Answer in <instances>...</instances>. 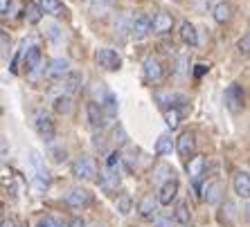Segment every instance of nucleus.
I'll list each match as a JSON object with an SVG mask.
<instances>
[{"instance_id": "f257e3e1", "label": "nucleus", "mask_w": 250, "mask_h": 227, "mask_svg": "<svg viewBox=\"0 0 250 227\" xmlns=\"http://www.w3.org/2000/svg\"><path fill=\"white\" fill-rule=\"evenodd\" d=\"M244 104H246V95H244V88L239 83H232V86L226 88V106L230 113H241L244 111Z\"/></svg>"}, {"instance_id": "f03ea898", "label": "nucleus", "mask_w": 250, "mask_h": 227, "mask_svg": "<svg viewBox=\"0 0 250 227\" xmlns=\"http://www.w3.org/2000/svg\"><path fill=\"white\" fill-rule=\"evenodd\" d=\"M72 173H75V178H79V180H95L97 167H95V162L88 155H82V157H77L75 164H72Z\"/></svg>"}, {"instance_id": "7ed1b4c3", "label": "nucleus", "mask_w": 250, "mask_h": 227, "mask_svg": "<svg viewBox=\"0 0 250 227\" xmlns=\"http://www.w3.org/2000/svg\"><path fill=\"white\" fill-rule=\"evenodd\" d=\"M97 63H99V68H104V70L115 72V70H120L122 58H120V54H117L115 50H111V47H102L97 52Z\"/></svg>"}, {"instance_id": "20e7f679", "label": "nucleus", "mask_w": 250, "mask_h": 227, "mask_svg": "<svg viewBox=\"0 0 250 227\" xmlns=\"http://www.w3.org/2000/svg\"><path fill=\"white\" fill-rule=\"evenodd\" d=\"M205 169H208V162H205L203 155H194L189 160V164H187V173L194 180V189L196 191H201V178L205 175Z\"/></svg>"}, {"instance_id": "39448f33", "label": "nucleus", "mask_w": 250, "mask_h": 227, "mask_svg": "<svg viewBox=\"0 0 250 227\" xmlns=\"http://www.w3.org/2000/svg\"><path fill=\"white\" fill-rule=\"evenodd\" d=\"M70 68H68V61L65 58H52L45 68V75L47 79H52V81H65V76L70 75Z\"/></svg>"}, {"instance_id": "423d86ee", "label": "nucleus", "mask_w": 250, "mask_h": 227, "mask_svg": "<svg viewBox=\"0 0 250 227\" xmlns=\"http://www.w3.org/2000/svg\"><path fill=\"white\" fill-rule=\"evenodd\" d=\"M176 151L181 153V157L192 160L196 155V137H194V133H189V131L181 133V137L176 140Z\"/></svg>"}, {"instance_id": "0eeeda50", "label": "nucleus", "mask_w": 250, "mask_h": 227, "mask_svg": "<svg viewBox=\"0 0 250 227\" xmlns=\"http://www.w3.org/2000/svg\"><path fill=\"white\" fill-rule=\"evenodd\" d=\"M128 32L135 36V38H145L146 34H151V18L145 16V14H135L128 23Z\"/></svg>"}, {"instance_id": "6e6552de", "label": "nucleus", "mask_w": 250, "mask_h": 227, "mask_svg": "<svg viewBox=\"0 0 250 227\" xmlns=\"http://www.w3.org/2000/svg\"><path fill=\"white\" fill-rule=\"evenodd\" d=\"M34 128H36V133H39V137H41L43 142H52L54 140V122L50 119L47 115H43V113H39L36 115V122H34Z\"/></svg>"}, {"instance_id": "1a4fd4ad", "label": "nucleus", "mask_w": 250, "mask_h": 227, "mask_svg": "<svg viewBox=\"0 0 250 227\" xmlns=\"http://www.w3.org/2000/svg\"><path fill=\"white\" fill-rule=\"evenodd\" d=\"M142 72H145L146 81H151V83L163 81V76H165V70H163V65H160V61L153 58V57L145 58V63H142Z\"/></svg>"}, {"instance_id": "9d476101", "label": "nucleus", "mask_w": 250, "mask_h": 227, "mask_svg": "<svg viewBox=\"0 0 250 227\" xmlns=\"http://www.w3.org/2000/svg\"><path fill=\"white\" fill-rule=\"evenodd\" d=\"M158 205H160V200H158V196L156 193H145L142 198H140V203H138V214L142 216V218H153L156 216V211H158Z\"/></svg>"}, {"instance_id": "9b49d317", "label": "nucleus", "mask_w": 250, "mask_h": 227, "mask_svg": "<svg viewBox=\"0 0 250 227\" xmlns=\"http://www.w3.org/2000/svg\"><path fill=\"white\" fill-rule=\"evenodd\" d=\"M174 27V18L167 12H156L151 16V32L153 34H169Z\"/></svg>"}, {"instance_id": "f8f14e48", "label": "nucleus", "mask_w": 250, "mask_h": 227, "mask_svg": "<svg viewBox=\"0 0 250 227\" xmlns=\"http://www.w3.org/2000/svg\"><path fill=\"white\" fill-rule=\"evenodd\" d=\"M232 187H234V193H237L239 198H250V173L237 171V173H234V180H232Z\"/></svg>"}, {"instance_id": "ddd939ff", "label": "nucleus", "mask_w": 250, "mask_h": 227, "mask_svg": "<svg viewBox=\"0 0 250 227\" xmlns=\"http://www.w3.org/2000/svg\"><path fill=\"white\" fill-rule=\"evenodd\" d=\"M178 196V180H169L160 187V191H158V200L160 205H171Z\"/></svg>"}, {"instance_id": "4468645a", "label": "nucleus", "mask_w": 250, "mask_h": 227, "mask_svg": "<svg viewBox=\"0 0 250 227\" xmlns=\"http://www.w3.org/2000/svg\"><path fill=\"white\" fill-rule=\"evenodd\" d=\"M86 113H88V122H90V126L93 128H102L104 126V108L97 104V101H90V104L86 106Z\"/></svg>"}, {"instance_id": "2eb2a0df", "label": "nucleus", "mask_w": 250, "mask_h": 227, "mask_svg": "<svg viewBox=\"0 0 250 227\" xmlns=\"http://www.w3.org/2000/svg\"><path fill=\"white\" fill-rule=\"evenodd\" d=\"M221 191H223V187H221V182H219V180L208 182V185H205V189H203V198L208 200L209 205H216L219 200H221Z\"/></svg>"}, {"instance_id": "dca6fc26", "label": "nucleus", "mask_w": 250, "mask_h": 227, "mask_svg": "<svg viewBox=\"0 0 250 227\" xmlns=\"http://www.w3.org/2000/svg\"><path fill=\"white\" fill-rule=\"evenodd\" d=\"M88 200H90V193L86 191V189H72V191L68 193V198H65V203L70 205V207H83V205H88Z\"/></svg>"}, {"instance_id": "f3484780", "label": "nucleus", "mask_w": 250, "mask_h": 227, "mask_svg": "<svg viewBox=\"0 0 250 227\" xmlns=\"http://www.w3.org/2000/svg\"><path fill=\"white\" fill-rule=\"evenodd\" d=\"M82 81H83V76H82V72H77V70H72L68 76H65V81H63V86H65V95H72L75 93H79L82 90Z\"/></svg>"}, {"instance_id": "a211bd4d", "label": "nucleus", "mask_w": 250, "mask_h": 227, "mask_svg": "<svg viewBox=\"0 0 250 227\" xmlns=\"http://www.w3.org/2000/svg\"><path fill=\"white\" fill-rule=\"evenodd\" d=\"M181 38H183L185 45H192V47L198 45V34H196V29H194V25L189 23V20H183L181 23Z\"/></svg>"}, {"instance_id": "6ab92c4d", "label": "nucleus", "mask_w": 250, "mask_h": 227, "mask_svg": "<svg viewBox=\"0 0 250 227\" xmlns=\"http://www.w3.org/2000/svg\"><path fill=\"white\" fill-rule=\"evenodd\" d=\"M102 187H104L106 191L117 189L120 187V171H113L108 167H104V171H102Z\"/></svg>"}, {"instance_id": "aec40b11", "label": "nucleus", "mask_w": 250, "mask_h": 227, "mask_svg": "<svg viewBox=\"0 0 250 227\" xmlns=\"http://www.w3.org/2000/svg\"><path fill=\"white\" fill-rule=\"evenodd\" d=\"M23 14H25V18H27V23H32V25L41 23V18H43L41 5H39V2H32V0H29V2H25Z\"/></svg>"}, {"instance_id": "412c9836", "label": "nucleus", "mask_w": 250, "mask_h": 227, "mask_svg": "<svg viewBox=\"0 0 250 227\" xmlns=\"http://www.w3.org/2000/svg\"><path fill=\"white\" fill-rule=\"evenodd\" d=\"M174 146H176V142H174V137H171V135H169V133L160 135V137H158V142H156V155H167V153L174 151Z\"/></svg>"}, {"instance_id": "4be33fe9", "label": "nucleus", "mask_w": 250, "mask_h": 227, "mask_svg": "<svg viewBox=\"0 0 250 227\" xmlns=\"http://www.w3.org/2000/svg\"><path fill=\"white\" fill-rule=\"evenodd\" d=\"M36 2L41 5L43 14H50V16H61V14H63L61 0H36Z\"/></svg>"}, {"instance_id": "5701e85b", "label": "nucleus", "mask_w": 250, "mask_h": 227, "mask_svg": "<svg viewBox=\"0 0 250 227\" xmlns=\"http://www.w3.org/2000/svg\"><path fill=\"white\" fill-rule=\"evenodd\" d=\"M214 20L216 23H228L230 20V16H232V5L230 2H219V5L214 7Z\"/></svg>"}, {"instance_id": "b1692460", "label": "nucleus", "mask_w": 250, "mask_h": 227, "mask_svg": "<svg viewBox=\"0 0 250 227\" xmlns=\"http://www.w3.org/2000/svg\"><path fill=\"white\" fill-rule=\"evenodd\" d=\"M41 63V52H39V47H29L27 54H25V68L27 72H34Z\"/></svg>"}, {"instance_id": "393cba45", "label": "nucleus", "mask_w": 250, "mask_h": 227, "mask_svg": "<svg viewBox=\"0 0 250 227\" xmlns=\"http://www.w3.org/2000/svg\"><path fill=\"white\" fill-rule=\"evenodd\" d=\"M174 218L178 225H189V218H192V211L187 207V203H178L176 205V211H174Z\"/></svg>"}, {"instance_id": "a878e982", "label": "nucleus", "mask_w": 250, "mask_h": 227, "mask_svg": "<svg viewBox=\"0 0 250 227\" xmlns=\"http://www.w3.org/2000/svg\"><path fill=\"white\" fill-rule=\"evenodd\" d=\"M153 97H156V101H158V106H160V108H163V111H167V108H176V95H171V93H163V90H158L156 95H153Z\"/></svg>"}, {"instance_id": "bb28decb", "label": "nucleus", "mask_w": 250, "mask_h": 227, "mask_svg": "<svg viewBox=\"0 0 250 227\" xmlns=\"http://www.w3.org/2000/svg\"><path fill=\"white\" fill-rule=\"evenodd\" d=\"M163 117H165V124H167L171 131L178 128V124H181V111H178V108H167V111H163Z\"/></svg>"}, {"instance_id": "cd10ccee", "label": "nucleus", "mask_w": 250, "mask_h": 227, "mask_svg": "<svg viewBox=\"0 0 250 227\" xmlns=\"http://www.w3.org/2000/svg\"><path fill=\"white\" fill-rule=\"evenodd\" d=\"M70 108H72V99H70V95H61L54 99V111L61 113V115H68Z\"/></svg>"}, {"instance_id": "c85d7f7f", "label": "nucleus", "mask_w": 250, "mask_h": 227, "mask_svg": "<svg viewBox=\"0 0 250 227\" xmlns=\"http://www.w3.org/2000/svg\"><path fill=\"white\" fill-rule=\"evenodd\" d=\"M131 207H133L131 196H128V193H120V196H117V211H120L122 216H126L128 211H131Z\"/></svg>"}, {"instance_id": "c756f323", "label": "nucleus", "mask_w": 250, "mask_h": 227, "mask_svg": "<svg viewBox=\"0 0 250 227\" xmlns=\"http://www.w3.org/2000/svg\"><path fill=\"white\" fill-rule=\"evenodd\" d=\"M99 106L104 108V113H106L108 117H113V115L117 113V104H115V97H113V95H108V97H106V99L102 101Z\"/></svg>"}, {"instance_id": "7c9ffc66", "label": "nucleus", "mask_w": 250, "mask_h": 227, "mask_svg": "<svg viewBox=\"0 0 250 227\" xmlns=\"http://www.w3.org/2000/svg\"><path fill=\"white\" fill-rule=\"evenodd\" d=\"M153 173H156L153 178H158V180H165V182L174 180V178H171V175H174V171L169 169V167H165V164H163V167H156V171H153ZM165 182H163V185H165Z\"/></svg>"}, {"instance_id": "2f4dec72", "label": "nucleus", "mask_w": 250, "mask_h": 227, "mask_svg": "<svg viewBox=\"0 0 250 227\" xmlns=\"http://www.w3.org/2000/svg\"><path fill=\"white\" fill-rule=\"evenodd\" d=\"M178 223H176L174 216H156L153 218V227H176Z\"/></svg>"}, {"instance_id": "473e14b6", "label": "nucleus", "mask_w": 250, "mask_h": 227, "mask_svg": "<svg viewBox=\"0 0 250 227\" xmlns=\"http://www.w3.org/2000/svg\"><path fill=\"white\" fill-rule=\"evenodd\" d=\"M237 50H239V54H244V57H250V34H246L244 38H239Z\"/></svg>"}, {"instance_id": "72a5a7b5", "label": "nucleus", "mask_w": 250, "mask_h": 227, "mask_svg": "<svg viewBox=\"0 0 250 227\" xmlns=\"http://www.w3.org/2000/svg\"><path fill=\"white\" fill-rule=\"evenodd\" d=\"M113 137H115V144L122 146L124 142H126V135H124V128L122 126H115V131H113Z\"/></svg>"}, {"instance_id": "f704fd0d", "label": "nucleus", "mask_w": 250, "mask_h": 227, "mask_svg": "<svg viewBox=\"0 0 250 227\" xmlns=\"http://www.w3.org/2000/svg\"><path fill=\"white\" fill-rule=\"evenodd\" d=\"M68 227H86V221H83L82 216H75L72 221H70V225Z\"/></svg>"}, {"instance_id": "c9c22d12", "label": "nucleus", "mask_w": 250, "mask_h": 227, "mask_svg": "<svg viewBox=\"0 0 250 227\" xmlns=\"http://www.w3.org/2000/svg\"><path fill=\"white\" fill-rule=\"evenodd\" d=\"M9 5H12V0H0V14H2V16H7V12H9Z\"/></svg>"}, {"instance_id": "e433bc0d", "label": "nucleus", "mask_w": 250, "mask_h": 227, "mask_svg": "<svg viewBox=\"0 0 250 227\" xmlns=\"http://www.w3.org/2000/svg\"><path fill=\"white\" fill-rule=\"evenodd\" d=\"M208 70H209L208 65H196V70H194V75H196V76H201V75H205V72H208Z\"/></svg>"}, {"instance_id": "4c0bfd02", "label": "nucleus", "mask_w": 250, "mask_h": 227, "mask_svg": "<svg viewBox=\"0 0 250 227\" xmlns=\"http://www.w3.org/2000/svg\"><path fill=\"white\" fill-rule=\"evenodd\" d=\"M36 227H54V223L50 221V218H45V221H41V223H39V225H36Z\"/></svg>"}, {"instance_id": "58836bf2", "label": "nucleus", "mask_w": 250, "mask_h": 227, "mask_svg": "<svg viewBox=\"0 0 250 227\" xmlns=\"http://www.w3.org/2000/svg\"><path fill=\"white\" fill-rule=\"evenodd\" d=\"M2 227H16V223H14V221H7V218H5V221H2Z\"/></svg>"}, {"instance_id": "ea45409f", "label": "nucleus", "mask_w": 250, "mask_h": 227, "mask_svg": "<svg viewBox=\"0 0 250 227\" xmlns=\"http://www.w3.org/2000/svg\"><path fill=\"white\" fill-rule=\"evenodd\" d=\"M2 52H7V34H2Z\"/></svg>"}, {"instance_id": "a19ab883", "label": "nucleus", "mask_w": 250, "mask_h": 227, "mask_svg": "<svg viewBox=\"0 0 250 227\" xmlns=\"http://www.w3.org/2000/svg\"><path fill=\"white\" fill-rule=\"evenodd\" d=\"M248 34H250V25H248Z\"/></svg>"}, {"instance_id": "79ce46f5", "label": "nucleus", "mask_w": 250, "mask_h": 227, "mask_svg": "<svg viewBox=\"0 0 250 227\" xmlns=\"http://www.w3.org/2000/svg\"><path fill=\"white\" fill-rule=\"evenodd\" d=\"M95 227H99V225H95Z\"/></svg>"}]
</instances>
